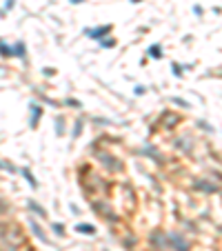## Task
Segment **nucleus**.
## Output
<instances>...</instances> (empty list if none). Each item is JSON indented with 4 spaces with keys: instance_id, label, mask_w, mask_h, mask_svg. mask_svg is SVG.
<instances>
[{
    "instance_id": "nucleus-1",
    "label": "nucleus",
    "mask_w": 222,
    "mask_h": 251,
    "mask_svg": "<svg viewBox=\"0 0 222 251\" xmlns=\"http://www.w3.org/2000/svg\"><path fill=\"white\" fill-rule=\"evenodd\" d=\"M107 31H109V27H98V29L87 31V36H89V38H100V36H105Z\"/></svg>"
},
{
    "instance_id": "nucleus-2",
    "label": "nucleus",
    "mask_w": 222,
    "mask_h": 251,
    "mask_svg": "<svg viewBox=\"0 0 222 251\" xmlns=\"http://www.w3.org/2000/svg\"><path fill=\"white\" fill-rule=\"evenodd\" d=\"M149 56H151V58H162V47H160V44H153V47L149 49Z\"/></svg>"
},
{
    "instance_id": "nucleus-3",
    "label": "nucleus",
    "mask_w": 222,
    "mask_h": 251,
    "mask_svg": "<svg viewBox=\"0 0 222 251\" xmlns=\"http://www.w3.org/2000/svg\"><path fill=\"white\" fill-rule=\"evenodd\" d=\"M78 231H82V233H96V227H91V224H78V227H76Z\"/></svg>"
},
{
    "instance_id": "nucleus-4",
    "label": "nucleus",
    "mask_w": 222,
    "mask_h": 251,
    "mask_svg": "<svg viewBox=\"0 0 222 251\" xmlns=\"http://www.w3.org/2000/svg\"><path fill=\"white\" fill-rule=\"evenodd\" d=\"M31 109H34V118H31V124H36V120L40 118V107H36V105H31Z\"/></svg>"
},
{
    "instance_id": "nucleus-5",
    "label": "nucleus",
    "mask_w": 222,
    "mask_h": 251,
    "mask_svg": "<svg viewBox=\"0 0 222 251\" xmlns=\"http://www.w3.org/2000/svg\"><path fill=\"white\" fill-rule=\"evenodd\" d=\"M173 73H176V76H182V67H178V65H173Z\"/></svg>"
},
{
    "instance_id": "nucleus-6",
    "label": "nucleus",
    "mask_w": 222,
    "mask_h": 251,
    "mask_svg": "<svg viewBox=\"0 0 222 251\" xmlns=\"http://www.w3.org/2000/svg\"><path fill=\"white\" fill-rule=\"evenodd\" d=\"M0 51H3L5 56H9V54H11V51H9V47H5V44H0Z\"/></svg>"
},
{
    "instance_id": "nucleus-7",
    "label": "nucleus",
    "mask_w": 222,
    "mask_h": 251,
    "mask_svg": "<svg viewBox=\"0 0 222 251\" xmlns=\"http://www.w3.org/2000/svg\"><path fill=\"white\" fill-rule=\"evenodd\" d=\"M16 54H20V56L24 54V47H22V44H16Z\"/></svg>"
},
{
    "instance_id": "nucleus-8",
    "label": "nucleus",
    "mask_w": 222,
    "mask_h": 251,
    "mask_svg": "<svg viewBox=\"0 0 222 251\" xmlns=\"http://www.w3.org/2000/svg\"><path fill=\"white\" fill-rule=\"evenodd\" d=\"M13 7V0H7V9H11Z\"/></svg>"
},
{
    "instance_id": "nucleus-9",
    "label": "nucleus",
    "mask_w": 222,
    "mask_h": 251,
    "mask_svg": "<svg viewBox=\"0 0 222 251\" xmlns=\"http://www.w3.org/2000/svg\"><path fill=\"white\" fill-rule=\"evenodd\" d=\"M71 3H82V0H71Z\"/></svg>"
}]
</instances>
